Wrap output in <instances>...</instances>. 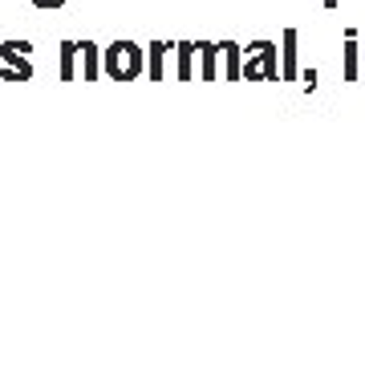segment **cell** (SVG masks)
Returning <instances> with one entry per match:
<instances>
[{
  "label": "cell",
  "instance_id": "7",
  "mask_svg": "<svg viewBox=\"0 0 365 365\" xmlns=\"http://www.w3.org/2000/svg\"><path fill=\"white\" fill-rule=\"evenodd\" d=\"M98 78V45L81 41V81H93Z\"/></svg>",
  "mask_w": 365,
  "mask_h": 365
},
{
  "label": "cell",
  "instance_id": "10",
  "mask_svg": "<svg viewBox=\"0 0 365 365\" xmlns=\"http://www.w3.org/2000/svg\"><path fill=\"white\" fill-rule=\"evenodd\" d=\"M175 49H179V81H187V78H191V57H195L199 49L191 45V41H179Z\"/></svg>",
  "mask_w": 365,
  "mask_h": 365
},
{
  "label": "cell",
  "instance_id": "11",
  "mask_svg": "<svg viewBox=\"0 0 365 365\" xmlns=\"http://www.w3.org/2000/svg\"><path fill=\"white\" fill-rule=\"evenodd\" d=\"M353 61H357V33H345V73H349V81H357V66H353Z\"/></svg>",
  "mask_w": 365,
  "mask_h": 365
},
{
  "label": "cell",
  "instance_id": "4",
  "mask_svg": "<svg viewBox=\"0 0 365 365\" xmlns=\"http://www.w3.org/2000/svg\"><path fill=\"white\" fill-rule=\"evenodd\" d=\"M199 49V78L203 81H215V73H220V66H215V61H220V45H211V41H199L195 45Z\"/></svg>",
  "mask_w": 365,
  "mask_h": 365
},
{
  "label": "cell",
  "instance_id": "2",
  "mask_svg": "<svg viewBox=\"0 0 365 365\" xmlns=\"http://www.w3.org/2000/svg\"><path fill=\"white\" fill-rule=\"evenodd\" d=\"M244 81H276V45L256 41L252 53L244 57Z\"/></svg>",
  "mask_w": 365,
  "mask_h": 365
},
{
  "label": "cell",
  "instance_id": "9",
  "mask_svg": "<svg viewBox=\"0 0 365 365\" xmlns=\"http://www.w3.org/2000/svg\"><path fill=\"white\" fill-rule=\"evenodd\" d=\"M167 49H175V45H167V41L150 45V81H163V57H167Z\"/></svg>",
  "mask_w": 365,
  "mask_h": 365
},
{
  "label": "cell",
  "instance_id": "14",
  "mask_svg": "<svg viewBox=\"0 0 365 365\" xmlns=\"http://www.w3.org/2000/svg\"><path fill=\"white\" fill-rule=\"evenodd\" d=\"M361 49H365V45H361ZM361 81H365V73H361Z\"/></svg>",
  "mask_w": 365,
  "mask_h": 365
},
{
  "label": "cell",
  "instance_id": "8",
  "mask_svg": "<svg viewBox=\"0 0 365 365\" xmlns=\"http://www.w3.org/2000/svg\"><path fill=\"white\" fill-rule=\"evenodd\" d=\"M284 78H297V29H284Z\"/></svg>",
  "mask_w": 365,
  "mask_h": 365
},
{
  "label": "cell",
  "instance_id": "6",
  "mask_svg": "<svg viewBox=\"0 0 365 365\" xmlns=\"http://www.w3.org/2000/svg\"><path fill=\"white\" fill-rule=\"evenodd\" d=\"M223 61H227V81H240L244 78V61H240V45L235 41H223Z\"/></svg>",
  "mask_w": 365,
  "mask_h": 365
},
{
  "label": "cell",
  "instance_id": "13",
  "mask_svg": "<svg viewBox=\"0 0 365 365\" xmlns=\"http://www.w3.org/2000/svg\"><path fill=\"white\" fill-rule=\"evenodd\" d=\"M325 4H329V9H333V4H337V0H325Z\"/></svg>",
  "mask_w": 365,
  "mask_h": 365
},
{
  "label": "cell",
  "instance_id": "1",
  "mask_svg": "<svg viewBox=\"0 0 365 365\" xmlns=\"http://www.w3.org/2000/svg\"><path fill=\"white\" fill-rule=\"evenodd\" d=\"M143 66H146V57L134 41H114V45L106 49V73L114 81H134L143 73Z\"/></svg>",
  "mask_w": 365,
  "mask_h": 365
},
{
  "label": "cell",
  "instance_id": "3",
  "mask_svg": "<svg viewBox=\"0 0 365 365\" xmlns=\"http://www.w3.org/2000/svg\"><path fill=\"white\" fill-rule=\"evenodd\" d=\"M29 41H4L0 45V57L9 61V69H4V81H29L33 78V57H29Z\"/></svg>",
  "mask_w": 365,
  "mask_h": 365
},
{
  "label": "cell",
  "instance_id": "12",
  "mask_svg": "<svg viewBox=\"0 0 365 365\" xmlns=\"http://www.w3.org/2000/svg\"><path fill=\"white\" fill-rule=\"evenodd\" d=\"M33 4H37V9H61L66 0H33Z\"/></svg>",
  "mask_w": 365,
  "mask_h": 365
},
{
  "label": "cell",
  "instance_id": "5",
  "mask_svg": "<svg viewBox=\"0 0 365 365\" xmlns=\"http://www.w3.org/2000/svg\"><path fill=\"white\" fill-rule=\"evenodd\" d=\"M78 53H81L78 41L61 45V81H78Z\"/></svg>",
  "mask_w": 365,
  "mask_h": 365
}]
</instances>
